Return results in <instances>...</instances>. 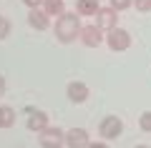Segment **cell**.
Returning <instances> with one entry per match:
<instances>
[{"label":"cell","mask_w":151,"mask_h":148,"mask_svg":"<svg viewBox=\"0 0 151 148\" xmlns=\"http://www.w3.org/2000/svg\"><path fill=\"white\" fill-rule=\"evenodd\" d=\"M101 10V5H98V0H76V13L81 18H88V15H96V13Z\"/></svg>","instance_id":"8fae6325"},{"label":"cell","mask_w":151,"mask_h":148,"mask_svg":"<svg viewBox=\"0 0 151 148\" xmlns=\"http://www.w3.org/2000/svg\"><path fill=\"white\" fill-rule=\"evenodd\" d=\"M40 8H43L50 18H58V15L65 13V3H63V0H43V5H40Z\"/></svg>","instance_id":"7c38bea8"},{"label":"cell","mask_w":151,"mask_h":148,"mask_svg":"<svg viewBox=\"0 0 151 148\" xmlns=\"http://www.w3.org/2000/svg\"><path fill=\"white\" fill-rule=\"evenodd\" d=\"M88 85L83 83V80H70L68 88H65V95H68L70 103H86L88 101Z\"/></svg>","instance_id":"ba28073f"},{"label":"cell","mask_w":151,"mask_h":148,"mask_svg":"<svg viewBox=\"0 0 151 148\" xmlns=\"http://www.w3.org/2000/svg\"><path fill=\"white\" fill-rule=\"evenodd\" d=\"M93 18H96V25L101 28L103 33L113 30V28H116V23H119V13L113 10L111 5H108V8H101V10H98V13H96Z\"/></svg>","instance_id":"8992f818"},{"label":"cell","mask_w":151,"mask_h":148,"mask_svg":"<svg viewBox=\"0 0 151 148\" xmlns=\"http://www.w3.org/2000/svg\"><path fill=\"white\" fill-rule=\"evenodd\" d=\"M81 43L86 48H98L101 43H106V35H103V30L93 23V25H83L81 28Z\"/></svg>","instance_id":"5b68a950"},{"label":"cell","mask_w":151,"mask_h":148,"mask_svg":"<svg viewBox=\"0 0 151 148\" xmlns=\"http://www.w3.org/2000/svg\"><path fill=\"white\" fill-rule=\"evenodd\" d=\"M38 143H40V148H63L65 146V131H60L58 126H48L45 131L38 133Z\"/></svg>","instance_id":"3957f363"},{"label":"cell","mask_w":151,"mask_h":148,"mask_svg":"<svg viewBox=\"0 0 151 148\" xmlns=\"http://www.w3.org/2000/svg\"><path fill=\"white\" fill-rule=\"evenodd\" d=\"M15 118H18V113L10 106H0V128H13Z\"/></svg>","instance_id":"4fadbf2b"},{"label":"cell","mask_w":151,"mask_h":148,"mask_svg":"<svg viewBox=\"0 0 151 148\" xmlns=\"http://www.w3.org/2000/svg\"><path fill=\"white\" fill-rule=\"evenodd\" d=\"M108 5L116 13H124V10H129V8H134V0H108Z\"/></svg>","instance_id":"5bb4252c"},{"label":"cell","mask_w":151,"mask_h":148,"mask_svg":"<svg viewBox=\"0 0 151 148\" xmlns=\"http://www.w3.org/2000/svg\"><path fill=\"white\" fill-rule=\"evenodd\" d=\"M81 28H83V23H81L78 13H63L53 23V33L58 38V43H65V45L81 38Z\"/></svg>","instance_id":"6da1fadb"},{"label":"cell","mask_w":151,"mask_h":148,"mask_svg":"<svg viewBox=\"0 0 151 148\" xmlns=\"http://www.w3.org/2000/svg\"><path fill=\"white\" fill-rule=\"evenodd\" d=\"M106 45L111 48L113 53H124V50H129V48H131V33L116 25L113 30L106 33Z\"/></svg>","instance_id":"7a4b0ae2"},{"label":"cell","mask_w":151,"mask_h":148,"mask_svg":"<svg viewBox=\"0 0 151 148\" xmlns=\"http://www.w3.org/2000/svg\"><path fill=\"white\" fill-rule=\"evenodd\" d=\"M23 5H25V8H40V5H43V0H23Z\"/></svg>","instance_id":"ac0fdd59"},{"label":"cell","mask_w":151,"mask_h":148,"mask_svg":"<svg viewBox=\"0 0 151 148\" xmlns=\"http://www.w3.org/2000/svg\"><path fill=\"white\" fill-rule=\"evenodd\" d=\"M139 128L144 133H151V111H144L141 113V118H139Z\"/></svg>","instance_id":"9a60e30c"},{"label":"cell","mask_w":151,"mask_h":148,"mask_svg":"<svg viewBox=\"0 0 151 148\" xmlns=\"http://www.w3.org/2000/svg\"><path fill=\"white\" fill-rule=\"evenodd\" d=\"M48 126H50V121H48V113L45 111H30V116H28V121H25V128L30 133H40Z\"/></svg>","instance_id":"30bf717a"},{"label":"cell","mask_w":151,"mask_h":148,"mask_svg":"<svg viewBox=\"0 0 151 148\" xmlns=\"http://www.w3.org/2000/svg\"><path fill=\"white\" fill-rule=\"evenodd\" d=\"M124 133V121L119 116H106L101 123H98V136L103 141H116V138Z\"/></svg>","instance_id":"277c9868"},{"label":"cell","mask_w":151,"mask_h":148,"mask_svg":"<svg viewBox=\"0 0 151 148\" xmlns=\"http://www.w3.org/2000/svg\"><path fill=\"white\" fill-rule=\"evenodd\" d=\"M134 8L139 13H151V0H134Z\"/></svg>","instance_id":"e0dca14e"},{"label":"cell","mask_w":151,"mask_h":148,"mask_svg":"<svg viewBox=\"0 0 151 148\" xmlns=\"http://www.w3.org/2000/svg\"><path fill=\"white\" fill-rule=\"evenodd\" d=\"M134 148H149V146H134Z\"/></svg>","instance_id":"44dd1931"},{"label":"cell","mask_w":151,"mask_h":148,"mask_svg":"<svg viewBox=\"0 0 151 148\" xmlns=\"http://www.w3.org/2000/svg\"><path fill=\"white\" fill-rule=\"evenodd\" d=\"M91 143V136H88L86 128H70L65 131V146L68 148H88Z\"/></svg>","instance_id":"52a82bcc"},{"label":"cell","mask_w":151,"mask_h":148,"mask_svg":"<svg viewBox=\"0 0 151 148\" xmlns=\"http://www.w3.org/2000/svg\"><path fill=\"white\" fill-rule=\"evenodd\" d=\"M8 35H10V20L5 15H0V40H5Z\"/></svg>","instance_id":"2e32d148"},{"label":"cell","mask_w":151,"mask_h":148,"mask_svg":"<svg viewBox=\"0 0 151 148\" xmlns=\"http://www.w3.org/2000/svg\"><path fill=\"white\" fill-rule=\"evenodd\" d=\"M5 90H8V83H5V78H3V75H0V98H3V95H5Z\"/></svg>","instance_id":"ffe728a7"},{"label":"cell","mask_w":151,"mask_h":148,"mask_svg":"<svg viewBox=\"0 0 151 148\" xmlns=\"http://www.w3.org/2000/svg\"><path fill=\"white\" fill-rule=\"evenodd\" d=\"M88 148H108V143L101 138V141H91V143H88Z\"/></svg>","instance_id":"d6986e66"},{"label":"cell","mask_w":151,"mask_h":148,"mask_svg":"<svg viewBox=\"0 0 151 148\" xmlns=\"http://www.w3.org/2000/svg\"><path fill=\"white\" fill-rule=\"evenodd\" d=\"M28 25L33 30H48L50 28V15L43 8H30V13H28Z\"/></svg>","instance_id":"9c48e42d"}]
</instances>
